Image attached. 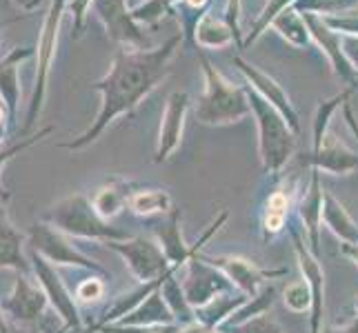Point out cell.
I'll return each mask as SVG.
<instances>
[{
	"mask_svg": "<svg viewBox=\"0 0 358 333\" xmlns=\"http://www.w3.org/2000/svg\"><path fill=\"white\" fill-rule=\"evenodd\" d=\"M178 43H180V36H174V38L167 40L163 47L152 49V52H145V49L118 52L114 58V65L107 71V76L94 84V89L103 94L101 114H98L96 122L80 135V138L65 142L63 147H67V149L87 147L105 131V127L114 118L129 114V111L169 73V58L174 56Z\"/></svg>",
	"mask_w": 358,
	"mask_h": 333,
	"instance_id": "6da1fadb",
	"label": "cell"
},
{
	"mask_svg": "<svg viewBox=\"0 0 358 333\" xmlns=\"http://www.w3.org/2000/svg\"><path fill=\"white\" fill-rule=\"evenodd\" d=\"M201 60H203L207 87L199 103V109H196V118L205 122V125H227V122H236L247 114H252L247 91H241L234 84H229L209 65V60L205 56H201Z\"/></svg>",
	"mask_w": 358,
	"mask_h": 333,
	"instance_id": "7a4b0ae2",
	"label": "cell"
},
{
	"mask_svg": "<svg viewBox=\"0 0 358 333\" xmlns=\"http://www.w3.org/2000/svg\"><path fill=\"white\" fill-rule=\"evenodd\" d=\"M252 111L258 118V127H261V158L263 167L269 174H278L282 165L287 163L294 151V133L292 127H287V120L282 118L278 111L271 107L261 94L247 89Z\"/></svg>",
	"mask_w": 358,
	"mask_h": 333,
	"instance_id": "3957f363",
	"label": "cell"
},
{
	"mask_svg": "<svg viewBox=\"0 0 358 333\" xmlns=\"http://www.w3.org/2000/svg\"><path fill=\"white\" fill-rule=\"evenodd\" d=\"M69 5V0H52V7H49L47 16L43 20V29H41V40L36 47V82H34V96L29 103V116H27V125L24 129H29L36 118H38L43 101H45V91H47V78H49V69L54 63V54H56V43H58V31H60V22H63V14Z\"/></svg>",
	"mask_w": 358,
	"mask_h": 333,
	"instance_id": "277c9868",
	"label": "cell"
},
{
	"mask_svg": "<svg viewBox=\"0 0 358 333\" xmlns=\"http://www.w3.org/2000/svg\"><path fill=\"white\" fill-rule=\"evenodd\" d=\"M60 229H65L73 236H83V238H101V240H125L127 233L118 231L112 225L98 216L94 209V202L87 200L85 195H71V198L63 200L58 207H54V212L49 214Z\"/></svg>",
	"mask_w": 358,
	"mask_h": 333,
	"instance_id": "5b68a950",
	"label": "cell"
},
{
	"mask_svg": "<svg viewBox=\"0 0 358 333\" xmlns=\"http://www.w3.org/2000/svg\"><path fill=\"white\" fill-rule=\"evenodd\" d=\"M114 251H118L127 260L131 274L138 278L141 282H154L158 278H163L167 271L171 269L167 256L156 240L150 238H134L125 244L109 242Z\"/></svg>",
	"mask_w": 358,
	"mask_h": 333,
	"instance_id": "8992f818",
	"label": "cell"
},
{
	"mask_svg": "<svg viewBox=\"0 0 358 333\" xmlns=\"http://www.w3.org/2000/svg\"><path fill=\"white\" fill-rule=\"evenodd\" d=\"M201 258L212 267L223 271V274L231 280V285L238 291H243L245 295H250V298L261 291L265 285H269L271 278L285 274V269L263 271L254 262L245 260V258H238V256H201Z\"/></svg>",
	"mask_w": 358,
	"mask_h": 333,
	"instance_id": "52a82bcc",
	"label": "cell"
},
{
	"mask_svg": "<svg viewBox=\"0 0 358 333\" xmlns=\"http://www.w3.org/2000/svg\"><path fill=\"white\" fill-rule=\"evenodd\" d=\"M127 5H129L127 0H94V11L103 20L107 36L112 40L131 45L136 49H145L147 38L138 29V24H136Z\"/></svg>",
	"mask_w": 358,
	"mask_h": 333,
	"instance_id": "ba28073f",
	"label": "cell"
},
{
	"mask_svg": "<svg viewBox=\"0 0 358 333\" xmlns=\"http://www.w3.org/2000/svg\"><path fill=\"white\" fill-rule=\"evenodd\" d=\"M292 238H294V249L299 256V267L303 271V278L310 282L312 287V333H320V325H323V304H325V274L323 267H320L318 258L312 253V249H307L301 233L292 229Z\"/></svg>",
	"mask_w": 358,
	"mask_h": 333,
	"instance_id": "9c48e42d",
	"label": "cell"
},
{
	"mask_svg": "<svg viewBox=\"0 0 358 333\" xmlns=\"http://www.w3.org/2000/svg\"><path fill=\"white\" fill-rule=\"evenodd\" d=\"M187 107H189V96L185 91H174L167 98L163 125H160V135H158V147H156V163H165L178 149Z\"/></svg>",
	"mask_w": 358,
	"mask_h": 333,
	"instance_id": "30bf717a",
	"label": "cell"
},
{
	"mask_svg": "<svg viewBox=\"0 0 358 333\" xmlns=\"http://www.w3.org/2000/svg\"><path fill=\"white\" fill-rule=\"evenodd\" d=\"M236 65L241 67V71L245 73V76L252 80L254 91L261 94L265 101L287 120V125L292 127V131H299V116H296V111H294V107L289 103V98L285 96V91L280 89V84H276V80H271L269 76H265V73L258 71L256 67L243 63L241 58H236Z\"/></svg>",
	"mask_w": 358,
	"mask_h": 333,
	"instance_id": "8fae6325",
	"label": "cell"
},
{
	"mask_svg": "<svg viewBox=\"0 0 358 333\" xmlns=\"http://www.w3.org/2000/svg\"><path fill=\"white\" fill-rule=\"evenodd\" d=\"M312 163L316 171H327V174H352L358 167V156L350 151L341 140H336L334 135L327 133L323 142L314 147Z\"/></svg>",
	"mask_w": 358,
	"mask_h": 333,
	"instance_id": "7c38bea8",
	"label": "cell"
},
{
	"mask_svg": "<svg viewBox=\"0 0 358 333\" xmlns=\"http://www.w3.org/2000/svg\"><path fill=\"white\" fill-rule=\"evenodd\" d=\"M34 56L31 47H16L0 60V98L9 111V116H16L18 101H20V84H18V65L24 58Z\"/></svg>",
	"mask_w": 358,
	"mask_h": 333,
	"instance_id": "4fadbf2b",
	"label": "cell"
},
{
	"mask_svg": "<svg viewBox=\"0 0 358 333\" xmlns=\"http://www.w3.org/2000/svg\"><path fill=\"white\" fill-rule=\"evenodd\" d=\"M250 300V295H245L243 291L234 289V291H225V293H218L214 300H209L207 304L199 306L196 311V323L201 327L214 331L218 325H223L229 316L236 313L241 306Z\"/></svg>",
	"mask_w": 358,
	"mask_h": 333,
	"instance_id": "5bb4252c",
	"label": "cell"
},
{
	"mask_svg": "<svg viewBox=\"0 0 358 333\" xmlns=\"http://www.w3.org/2000/svg\"><path fill=\"white\" fill-rule=\"evenodd\" d=\"M160 327V325H178L174 313H171V309L167 306L163 293H160V289H156L150 298L143 300L136 309L120 320V327Z\"/></svg>",
	"mask_w": 358,
	"mask_h": 333,
	"instance_id": "9a60e30c",
	"label": "cell"
},
{
	"mask_svg": "<svg viewBox=\"0 0 358 333\" xmlns=\"http://www.w3.org/2000/svg\"><path fill=\"white\" fill-rule=\"evenodd\" d=\"M323 198H325V189H320V182H318V171L314 174L312 182H310V189H307L305 198L301 200L299 207V216L305 222L307 227V236H310V244H312V253L318 258V231L320 225H323Z\"/></svg>",
	"mask_w": 358,
	"mask_h": 333,
	"instance_id": "2e32d148",
	"label": "cell"
},
{
	"mask_svg": "<svg viewBox=\"0 0 358 333\" xmlns=\"http://www.w3.org/2000/svg\"><path fill=\"white\" fill-rule=\"evenodd\" d=\"M323 222H325V227L343 242L358 244V225L354 222V218L345 212V207L327 191L323 198Z\"/></svg>",
	"mask_w": 358,
	"mask_h": 333,
	"instance_id": "e0dca14e",
	"label": "cell"
},
{
	"mask_svg": "<svg viewBox=\"0 0 358 333\" xmlns=\"http://www.w3.org/2000/svg\"><path fill=\"white\" fill-rule=\"evenodd\" d=\"M31 236H34V242H36V246L43 251V253H47L52 260H56V262H73V265H85V267H96L94 262H90L87 258L85 256H80L78 251H73L71 246L58 236V233H54V231H49L47 227H34V231H31ZM98 269V267H96Z\"/></svg>",
	"mask_w": 358,
	"mask_h": 333,
	"instance_id": "ac0fdd59",
	"label": "cell"
},
{
	"mask_svg": "<svg viewBox=\"0 0 358 333\" xmlns=\"http://www.w3.org/2000/svg\"><path fill=\"white\" fill-rule=\"evenodd\" d=\"M156 236H158V242L160 246H163V251L167 256V260L171 267H178L185 265L189 260V258L194 256L196 251V246H192V249H187L182 242V236H180V216L178 212H171L169 216V225L163 227L160 231H156Z\"/></svg>",
	"mask_w": 358,
	"mask_h": 333,
	"instance_id": "d6986e66",
	"label": "cell"
},
{
	"mask_svg": "<svg viewBox=\"0 0 358 333\" xmlns=\"http://www.w3.org/2000/svg\"><path fill=\"white\" fill-rule=\"evenodd\" d=\"M36 271H38V276L43 280V285L47 289V293L52 295V300L56 304V309L63 313V318L67 320V323L71 327H80V318H78V311H76V306H73L71 298H69V293L63 289V285H60V280L58 276L54 274L52 269H49L41 258H36Z\"/></svg>",
	"mask_w": 358,
	"mask_h": 333,
	"instance_id": "ffe728a7",
	"label": "cell"
},
{
	"mask_svg": "<svg viewBox=\"0 0 358 333\" xmlns=\"http://www.w3.org/2000/svg\"><path fill=\"white\" fill-rule=\"evenodd\" d=\"M176 269H178V267H174V269L169 271V276L165 278L163 287H160V293H163V298H165L167 306L171 309V313H174L176 323L185 329V327H194V325H199V323H196V311H194V306L187 302V298H185V291H182L180 280L174 278Z\"/></svg>",
	"mask_w": 358,
	"mask_h": 333,
	"instance_id": "44dd1931",
	"label": "cell"
},
{
	"mask_svg": "<svg viewBox=\"0 0 358 333\" xmlns=\"http://www.w3.org/2000/svg\"><path fill=\"white\" fill-rule=\"evenodd\" d=\"M43 304H45L43 293L36 291L27 280H20L18 287H16L14 298H11V302H9V309L18 320L29 323V320H34L36 316L41 313Z\"/></svg>",
	"mask_w": 358,
	"mask_h": 333,
	"instance_id": "7402d4cb",
	"label": "cell"
},
{
	"mask_svg": "<svg viewBox=\"0 0 358 333\" xmlns=\"http://www.w3.org/2000/svg\"><path fill=\"white\" fill-rule=\"evenodd\" d=\"M129 207L138 216H156V214H171V195L163 189H143L131 193Z\"/></svg>",
	"mask_w": 358,
	"mask_h": 333,
	"instance_id": "603a6c76",
	"label": "cell"
},
{
	"mask_svg": "<svg viewBox=\"0 0 358 333\" xmlns=\"http://www.w3.org/2000/svg\"><path fill=\"white\" fill-rule=\"evenodd\" d=\"M274 295H276V287H274V285H265L256 295H252V298L247 300L236 313L229 316L223 325L229 329V327L243 325V323H247V320H252V318H256V316L267 313L269 306L274 304Z\"/></svg>",
	"mask_w": 358,
	"mask_h": 333,
	"instance_id": "cb8c5ba5",
	"label": "cell"
},
{
	"mask_svg": "<svg viewBox=\"0 0 358 333\" xmlns=\"http://www.w3.org/2000/svg\"><path fill=\"white\" fill-rule=\"evenodd\" d=\"M129 198H131V193L125 189V184L112 182V184H105L103 189H98V193L94 195L92 202H94V209L98 212V216L112 218L129 202Z\"/></svg>",
	"mask_w": 358,
	"mask_h": 333,
	"instance_id": "d4e9b609",
	"label": "cell"
},
{
	"mask_svg": "<svg viewBox=\"0 0 358 333\" xmlns=\"http://www.w3.org/2000/svg\"><path fill=\"white\" fill-rule=\"evenodd\" d=\"M305 20L310 22V29L316 34V38L327 47V54L331 56V60H334L336 71L341 73V76H343L345 80H352V78H354V69H352L348 63H345V58H343V54H341V49L334 47V43H338V36H331L329 29H325L323 24H320V20H318L316 16H312V14H305Z\"/></svg>",
	"mask_w": 358,
	"mask_h": 333,
	"instance_id": "484cf974",
	"label": "cell"
},
{
	"mask_svg": "<svg viewBox=\"0 0 358 333\" xmlns=\"http://www.w3.org/2000/svg\"><path fill=\"white\" fill-rule=\"evenodd\" d=\"M289 212V198L282 191H276L269 195L267 207H265V216H263V229L265 236H276V233L285 227Z\"/></svg>",
	"mask_w": 358,
	"mask_h": 333,
	"instance_id": "4316f807",
	"label": "cell"
},
{
	"mask_svg": "<svg viewBox=\"0 0 358 333\" xmlns=\"http://www.w3.org/2000/svg\"><path fill=\"white\" fill-rule=\"evenodd\" d=\"M20 236L11 229L9 222L0 216V265L5 267H20Z\"/></svg>",
	"mask_w": 358,
	"mask_h": 333,
	"instance_id": "83f0119b",
	"label": "cell"
},
{
	"mask_svg": "<svg viewBox=\"0 0 358 333\" xmlns=\"http://www.w3.org/2000/svg\"><path fill=\"white\" fill-rule=\"evenodd\" d=\"M282 298H285V306L294 313H305L307 309H312V302H314L312 287L307 280H296L292 285H287Z\"/></svg>",
	"mask_w": 358,
	"mask_h": 333,
	"instance_id": "f1b7e54d",
	"label": "cell"
},
{
	"mask_svg": "<svg viewBox=\"0 0 358 333\" xmlns=\"http://www.w3.org/2000/svg\"><path fill=\"white\" fill-rule=\"evenodd\" d=\"M274 27L280 29L282 34L287 36V40L296 43V45H303L307 40V34H305V22L294 14V11H285L282 9L280 14L274 20Z\"/></svg>",
	"mask_w": 358,
	"mask_h": 333,
	"instance_id": "f546056e",
	"label": "cell"
},
{
	"mask_svg": "<svg viewBox=\"0 0 358 333\" xmlns=\"http://www.w3.org/2000/svg\"><path fill=\"white\" fill-rule=\"evenodd\" d=\"M199 38L207 47H220L231 40V31L227 27H223L220 22H216L212 16H207L199 27Z\"/></svg>",
	"mask_w": 358,
	"mask_h": 333,
	"instance_id": "4dcf8cb0",
	"label": "cell"
},
{
	"mask_svg": "<svg viewBox=\"0 0 358 333\" xmlns=\"http://www.w3.org/2000/svg\"><path fill=\"white\" fill-rule=\"evenodd\" d=\"M229 333H285V331H282V327L269 313H263L247 320L243 325L229 327Z\"/></svg>",
	"mask_w": 358,
	"mask_h": 333,
	"instance_id": "1f68e13d",
	"label": "cell"
},
{
	"mask_svg": "<svg viewBox=\"0 0 358 333\" xmlns=\"http://www.w3.org/2000/svg\"><path fill=\"white\" fill-rule=\"evenodd\" d=\"M356 0H296L299 9H316V11H329V9H345L354 5Z\"/></svg>",
	"mask_w": 358,
	"mask_h": 333,
	"instance_id": "d6a6232c",
	"label": "cell"
},
{
	"mask_svg": "<svg viewBox=\"0 0 358 333\" xmlns=\"http://www.w3.org/2000/svg\"><path fill=\"white\" fill-rule=\"evenodd\" d=\"M90 5H92V0H69L67 9L73 16V38H80L83 24H85V14H87Z\"/></svg>",
	"mask_w": 358,
	"mask_h": 333,
	"instance_id": "836d02e7",
	"label": "cell"
},
{
	"mask_svg": "<svg viewBox=\"0 0 358 333\" xmlns=\"http://www.w3.org/2000/svg\"><path fill=\"white\" fill-rule=\"evenodd\" d=\"M49 131H52V129H43L38 135H34V138H29V140H24V142H20V145H16V147H9V149H5V151H0V165H5L7 163V160L11 158V156H16V154H20L22 149H27V147H31L36 140H38V138H43V135H47ZM0 198H3V200H7L9 198V193L3 189V187H0Z\"/></svg>",
	"mask_w": 358,
	"mask_h": 333,
	"instance_id": "e575fe53",
	"label": "cell"
},
{
	"mask_svg": "<svg viewBox=\"0 0 358 333\" xmlns=\"http://www.w3.org/2000/svg\"><path fill=\"white\" fill-rule=\"evenodd\" d=\"M101 295H103V282H98V280H87V282H83L80 289H78V298L85 300V302L101 298Z\"/></svg>",
	"mask_w": 358,
	"mask_h": 333,
	"instance_id": "d590c367",
	"label": "cell"
},
{
	"mask_svg": "<svg viewBox=\"0 0 358 333\" xmlns=\"http://www.w3.org/2000/svg\"><path fill=\"white\" fill-rule=\"evenodd\" d=\"M285 3H289V0H271V3L267 5V9H265L263 18L256 22V31H254V36H256V34H261V29L265 27V24H267L271 18H274L276 14H280L282 7H285ZM254 36H252V38H254Z\"/></svg>",
	"mask_w": 358,
	"mask_h": 333,
	"instance_id": "8d00e7d4",
	"label": "cell"
},
{
	"mask_svg": "<svg viewBox=\"0 0 358 333\" xmlns=\"http://www.w3.org/2000/svg\"><path fill=\"white\" fill-rule=\"evenodd\" d=\"M323 333H358V316L345 327H327Z\"/></svg>",
	"mask_w": 358,
	"mask_h": 333,
	"instance_id": "74e56055",
	"label": "cell"
},
{
	"mask_svg": "<svg viewBox=\"0 0 358 333\" xmlns=\"http://www.w3.org/2000/svg\"><path fill=\"white\" fill-rule=\"evenodd\" d=\"M343 253L348 256V258H352V260L356 262V267H358V244H348V242H343Z\"/></svg>",
	"mask_w": 358,
	"mask_h": 333,
	"instance_id": "f35d334b",
	"label": "cell"
},
{
	"mask_svg": "<svg viewBox=\"0 0 358 333\" xmlns=\"http://www.w3.org/2000/svg\"><path fill=\"white\" fill-rule=\"evenodd\" d=\"M14 5L24 9V11H31V9H36L41 5V0H14Z\"/></svg>",
	"mask_w": 358,
	"mask_h": 333,
	"instance_id": "ab89813d",
	"label": "cell"
},
{
	"mask_svg": "<svg viewBox=\"0 0 358 333\" xmlns=\"http://www.w3.org/2000/svg\"><path fill=\"white\" fill-rule=\"evenodd\" d=\"M236 16H238V0H231V22H234V31H236Z\"/></svg>",
	"mask_w": 358,
	"mask_h": 333,
	"instance_id": "60d3db41",
	"label": "cell"
},
{
	"mask_svg": "<svg viewBox=\"0 0 358 333\" xmlns=\"http://www.w3.org/2000/svg\"><path fill=\"white\" fill-rule=\"evenodd\" d=\"M352 45H356V49L348 47V49H345V52H348V54L352 56V60H354V63L358 65V43H356V40H352Z\"/></svg>",
	"mask_w": 358,
	"mask_h": 333,
	"instance_id": "b9f144b4",
	"label": "cell"
},
{
	"mask_svg": "<svg viewBox=\"0 0 358 333\" xmlns=\"http://www.w3.org/2000/svg\"><path fill=\"white\" fill-rule=\"evenodd\" d=\"M5 105L0 103V138H3V125H5Z\"/></svg>",
	"mask_w": 358,
	"mask_h": 333,
	"instance_id": "7bdbcfd3",
	"label": "cell"
},
{
	"mask_svg": "<svg viewBox=\"0 0 358 333\" xmlns=\"http://www.w3.org/2000/svg\"><path fill=\"white\" fill-rule=\"evenodd\" d=\"M207 3V0H187V5H192V7H203Z\"/></svg>",
	"mask_w": 358,
	"mask_h": 333,
	"instance_id": "ee69618b",
	"label": "cell"
},
{
	"mask_svg": "<svg viewBox=\"0 0 358 333\" xmlns=\"http://www.w3.org/2000/svg\"><path fill=\"white\" fill-rule=\"evenodd\" d=\"M0 331H5V325H3V316H0Z\"/></svg>",
	"mask_w": 358,
	"mask_h": 333,
	"instance_id": "f6af8a7d",
	"label": "cell"
},
{
	"mask_svg": "<svg viewBox=\"0 0 358 333\" xmlns=\"http://www.w3.org/2000/svg\"><path fill=\"white\" fill-rule=\"evenodd\" d=\"M107 333H109V331H107Z\"/></svg>",
	"mask_w": 358,
	"mask_h": 333,
	"instance_id": "bcb514c9",
	"label": "cell"
}]
</instances>
